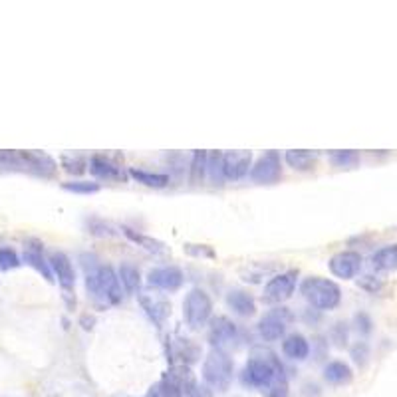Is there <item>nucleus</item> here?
Wrapping results in <instances>:
<instances>
[{
  "label": "nucleus",
  "mask_w": 397,
  "mask_h": 397,
  "mask_svg": "<svg viewBox=\"0 0 397 397\" xmlns=\"http://www.w3.org/2000/svg\"><path fill=\"white\" fill-rule=\"evenodd\" d=\"M241 381L244 386L261 389L266 397L288 396V379L284 374V367L272 352H264V350L254 352L244 364Z\"/></svg>",
  "instance_id": "obj_1"
},
{
  "label": "nucleus",
  "mask_w": 397,
  "mask_h": 397,
  "mask_svg": "<svg viewBox=\"0 0 397 397\" xmlns=\"http://www.w3.org/2000/svg\"><path fill=\"white\" fill-rule=\"evenodd\" d=\"M80 261L85 268V288L95 300L107 304H119L124 298L122 283L112 266L100 264L94 254H82Z\"/></svg>",
  "instance_id": "obj_2"
},
{
  "label": "nucleus",
  "mask_w": 397,
  "mask_h": 397,
  "mask_svg": "<svg viewBox=\"0 0 397 397\" xmlns=\"http://www.w3.org/2000/svg\"><path fill=\"white\" fill-rule=\"evenodd\" d=\"M300 294L318 310H334L342 302V290L334 280L322 276H308L300 284Z\"/></svg>",
  "instance_id": "obj_3"
},
{
  "label": "nucleus",
  "mask_w": 397,
  "mask_h": 397,
  "mask_svg": "<svg viewBox=\"0 0 397 397\" xmlns=\"http://www.w3.org/2000/svg\"><path fill=\"white\" fill-rule=\"evenodd\" d=\"M232 372H235L232 360L219 348H213L203 362V379L207 386L217 391L229 389L232 384Z\"/></svg>",
  "instance_id": "obj_4"
},
{
  "label": "nucleus",
  "mask_w": 397,
  "mask_h": 397,
  "mask_svg": "<svg viewBox=\"0 0 397 397\" xmlns=\"http://www.w3.org/2000/svg\"><path fill=\"white\" fill-rule=\"evenodd\" d=\"M211 314H213V300L209 294L201 288H193L183 302V316L189 328L191 330L203 328L211 320Z\"/></svg>",
  "instance_id": "obj_5"
},
{
  "label": "nucleus",
  "mask_w": 397,
  "mask_h": 397,
  "mask_svg": "<svg viewBox=\"0 0 397 397\" xmlns=\"http://www.w3.org/2000/svg\"><path fill=\"white\" fill-rule=\"evenodd\" d=\"M290 322H292V314H290L288 308H274V310H268L261 318L259 332H261V336L266 342H276V340H280L286 334Z\"/></svg>",
  "instance_id": "obj_6"
},
{
  "label": "nucleus",
  "mask_w": 397,
  "mask_h": 397,
  "mask_svg": "<svg viewBox=\"0 0 397 397\" xmlns=\"http://www.w3.org/2000/svg\"><path fill=\"white\" fill-rule=\"evenodd\" d=\"M296 280H298V272L288 271L283 274H276L274 278H271L264 292H262V300L266 304H280L286 302L296 290Z\"/></svg>",
  "instance_id": "obj_7"
},
{
  "label": "nucleus",
  "mask_w": 397,
  "mask_h": 397,
  "mask_svg": "<svg viewBox=\"0 0 397 397\" xmlns=\"http://www.w3.org/2000/svg\"><path fill=\"white\" fill-rule=\"evenodd\" d=\"M48 262H50L52 274H56L58 284H60V288L64 290V296L68 298L70 306H76V300H72L73 286H76V272H73L72 261L68 259V254H64V252L58 251L50 254Z\"/></svg>",
  "instance_id": "obj_8"
},
{
  "label": "nucleus",
  "mask_w": 397,
  "mask_h": 397,
  "mask_svg": "<svg viewBox=\"0 0 397 397\" xmlns=\"http://www.w3.org/2000/svg\"><path fill=\"white\" fill-rule=\"evenodd\" d=\"M280 177H283V161L278 151H266L264 155L259 157V161L251 169V179L261 185H271Z\"/></svg>",
  "instance_id": "obj_9"
},
{
  "label": "nucleus",
  "mask_w": 397,
  "mask_h": 397,
  "mask_svg": "<svg viewBox=\"0 0 397 397\" xmlns=\"http://www.w3.org/2000/svg\"><path fill=\"white\" fill-rule=\"evenodd\" d=\"M328 266H330V272L334 274L336 278L350 280V278H355L357 272L362 271V256H360V252L355 251L336 252L328 262Z\"/></svg>",
  "instance_id": "obj_10"
},
{
  "label": "nucleus",
  "mask_w": 397,
  "mask_h": 397,
  "mask_svg": "<svg viewBox=\"0 0 397 397\" xmlns=\"http://www.w3.org/2000/svg\"><path fill=\"white\" fill-rule=\"evenodd\" d=\"M251 163V151H227L223 153V175L229 181H239L249 173Z\"/></svg>",
  "instance_id": "obj_11"
},
{
  "label": "nucleus",
  "mask_w": 397,
  "mask_h": 397,
  "mask_svg": "<svg viewBox=\"0 0 397 397\" xmlns=\"http://www.w3.org/2000/svg\"><path fill=\"white\" fill-rule=\"evenodd\" d=\"M147 283L165 292H175L183 284V272L177 266H157L147 274Z\"/></svg>",
  "instance_id": "obj_12"
},
{
  "label": "nucleus",
  "mask_w": 397,
  "mask_h": 397,
  "mask_svg": "<svg viewBox=\"0 0 397 397\" xmlns=\"http://www.w3.org/2000/svg\"><path fill=\"white\" fill-rule=\"evenodd\" d=\"M20 157L22 169H30L42 177H50L56 171V161L42 151H20Z\"/></svg>",
  "instance_id": "obj_13"
},
{
  "label": "nucleus",
  "mask_w": 397,
  "mask_h": 397,
  "mask_svg": "<svg viewBox=\"0 0 397 397\" xmlns=\"http://www.w3.org/2000/svg\"><path fill=\"white\" fill-rule=\"evenodd\" d=\"M235 336H237V326H235V322L229 320L227 316H217V318L211 320L209 342L215 345V348H219L220 350V345L230 342Z\"/></svg>",
  "instance_id": "obj_14"
},
{
  "label": "nucleus",
  "mask_w": 397,
  "mask_h": 397,
  "mask_svg": "<svg viewBox=\"0 0 397 397\" xmlns=\"http://www.w3.org/2000/svg\"><path fill=\"white\" fill-rule=\"evenodd\" d=\"M167 355L173 366H189L198 357V348L189 340H175L167 344Z\"/></svg>",
  "instance_id": "obj_15"
},
{
  "label": "nucleus",
  "mask_w": 397,
  "mask_h": 397,
  "mask_svg": "<svg viewBox=\"0 0 397 397\" xmlns=\"http://www.w3.org/2000/svg\"><path fill=\"white\" fill-rule=\"evenodd\" d=\"M90 171L94 173L97 179H105V181H124L126 175L122 167L114 163L112 159L105 155H94L90 159Z\"/></svg>",
  "instance_id": "obj_16"
},
{
  "label": "nucleus",
  "mask_w": 397,
  "mask_h": 397,
  "mask_svg": "<svg viewBox=\"0 0 397 397\" xmlns=\"http://www.w3.org/2000/svg\"><path fill=\"white\" fill-rule=\"evenodd\" d=\"M24 261H26V264H30L32 268H36V271L40 272L48 283H54L50 262L44 259L42 249H40L38 242H32V244H28V247L24 249Z\"/></svg>",
  "instance_id": "obj_17"
},
{
  "label": "nucleus",
  "mask_w": 397,
  "mask_h": 397,
  "mask_svg": "<svg viewBox=\"0 0 397 397\" xmlns=\"http://www.w3.org/2000/svg\"><path fill=\"white\" fill-rule=\"evenodd\" d=\"M139 302L143 306V310L147 316L155 322L157 326H161L165 322V318L171 312V304L163 298H155V296H139Z\"/></svg>",
  "instance_id": "obj_18"
},
{
  "label": "nucleus",
  "mask_w": 397,
  "mask_h": 397,
  "mask_svg": "<svg viewBox=\"0 0 397 397\" xmlns=\"http://www.w3.org/2000/svg\"><path fill=\"white\" fill-rule=\"evenodd\" d=\"M227 304H229V308L232 312L239 314V316H244V318L256 312L254 298L249 292H244V290H230L229 296H227Z\"/></svg>",
  "instance_id": "obj_19"
},
{
  "label": "nucleus",
  "mask_w": 397,
  "mask_h": 397,
  "mask_svg": "<svg viewBox=\"0 0 397 397\" xmlns=\"http://www.w3.org/2000/svg\"><path fill=\"white\" fill-rule=\"evenodd\" d=\"M165 379L171 381L173 386H177L183 391V396H187L189 391L197 386V379L189 366H171V369L165 374Z\"/></svg>",
  "instance_id": "obj_20"
},
{
  "label": "nucleus",
  "mask_w": 397,
  "mask_h": 397,
  "mask_svg": "<svg viewBox=\"0 0 397 397\" xmlns=\"http://www.w3.org/2000/svg\"><path fill=\"white\" fill-rule=\"evenodd\" d=\"M283 352L290 360H306L310 354V344L302 334H290L288 338H284Z\"/></svg>",
  "instance_id": "obj_21"
},
{
  "label": "nucleus",
  "mask_w": 397,
  "mask_h": 397,
  "mask_svg": "<svg viewBox=\"0 0 397 397\" xmlns=\"http://www.w3.org/2000/svg\"><path fill=\"white\" fill-rule=\"evenodd\" d=\"M372 264H374L376 271H381V272L397 271V244H387V247H381L379 251L374 252Z\"/></svg>",
  "instance_id": "obj_22"
},
{
  "label": "nucleus",
  "mask_w": 397,
  "mask_h": 397,
  "mask_svg": "<svg viewBox=\"0 0 397 397\" xmlns=\"http://www.w3.org/2000/svg\"><path fill=\"white\" fill-rule=\"evenodd\" d=\"M286 163L294 169V171H312L316 161H318V153L312 151H302V149H292V151H286Z\"/></svg>",
  "instance_id": "obj_23"
},
{
  "label": "nucleus",
  "mask_w": 397,
  "mask_h": 397,
  "mask_svg": "<svg viewBox=\"0 0 397 397\" xmlns=\"http://www.w3.org/2000/svg\"><path fill=\"white\" fill-rule=\"evenodd\" d=\"M324 377L328 384H334V386H344V384H350L352 381V369L348 364L344 362H330L328 366L324 367Z\"/></svg>",
  "instance_id": "obj_24"
},
{
  "label": "nucleus",
  "mask_w": 397,
  "mask_h": 397,
  "mask_svg": "<svg viewBox=\"0 0 397 397\" xmlns=\"http://www.w3.org/2000/svg\"><path fill=\"white\" fill-rule=\"evenodd\" d=\"M124 235H126L129 241H134L137 247H141V249H146L147 252H151V254H165L167 252V247H165V242L157 241L153 237H147V235H141V232H136V230L131 229H124Z\"/></svg>",
  "instance_id": "obj_25"
},
{
  "label": "nucleus",
  "mask_w": 397,
  "mask_h": 397,
  "mask_svg": "<svg viewBox=\"0 0 397 397\" xmlns=\"http://www.w3.org/2000/svg\"><path fill=\"white\" fill-rule=\"evenodd\" d=\"M117 278H119V283H122V286L126 288L127 292H136L139 288V283H141L139 271H137L136 264H131V262H124L119 266V276Z\"/></svg>",
  "instance_id": "obj_26"
},
{
  "label": "nucleus",
  "mask_w": 397,
  "mask_h": 397,
  "mask_svg": "<svg viewBox=\"0 0 397 397\" xmlns=\"http://www.w3.org/2000/svg\"><path fill=\"white\" fill-rule=\"evenodd\" d=\"M129 175L136 179L137 183H143L147 187L161 189L169 183V175H163V173H149V171H143V169H129Z\"/></svg>",
  "instance_id": "obj_27"
},
{
  "label": "nucleus",
  "mask_w": 397,
  "mask_h": 397,
  "mask_svg": "<svg viewBox=\"0 0 397 397\" xmlns=\"http://www.w3.org/2000/svg\"><path fill=\"white\" fill-rule=\"evenodd\" d=\"M330 163L338 169H355L360 165L357 151H334L330 153Z\"/></svg>",
  "instance_id": "obj_28"
},
{
  "label": "nucleus",
  "mask_w": 397,
  "mask_h": 397,
  "mask_svg": "<svg viewBox=\"0 0 397 397\" xmlns=\"http://www.w3.org/2000/svg\"><path fill=\"white\" fill-rule=\"evenodd\" d=\"M146 397H183V391L163 377L147 389Z\"/></svg>",
  "instance_id": "obj_29"
},
{
  "label": "nucleus",
  "mask_w": 397,
  "mask_h": 397,
  "mask_svg": "<svg viewBox=\"0 0 397 397\" xmlns=\"http://www.w3.org/2000/svg\"><path fill=\"white\" fill-rule=\"evenodd\" d=\"M207 173V151H195L191 161V183L198 185Z\"/></svg>",
  "instance_id": "obj_30"
},
{
  "label": "nucleus",
  "mask_w": 397,
  "mask_h": 397,
  "mask_svg": "<svg viewBox=\"0 0 397 397\" xmlns=\"http://www.w3.org/2000/svg\"><path fill=\"white\" fill-rule=\"evenodd\" d=\"M207 173H209V179L215 185L225 179V175H223V153H219V151L207 153Z\"/></svg>",
  "instance_id": "obj_31"
},
{
  "label": "nucleus",
  "mask_w": 397,
  "mask_h": 397,
  "mask_svg": "<svg viewBox=\"0 0 397 397\" xmlns=\"http://www.w3.org/2000/svg\"><path fill=\"white\" fill-rule=\"evenodd\" d=\"M62 189L73 195H94L100 191V185L94 181H70V183H64Z\"/></svg>",
  "instance_id": "obj_32"
},
{
  "label": "nucleus",
  "mask_w": 397,
  "mask_h": 397,
  "mask_svg": "<svg viewBox=\"0 0 397 397\" xmlns=\"http://www.w3.org/2000/svg\"><path fill=\"white\" fill-rule=\"evenodd\" d=\"M62 167L68 171V173H73V175H82L85 171V159L80 155H64L62 157Z\"/></svg>",
  "instance_id": "obj_33"
},
{
  "label": "nucleus",
  "mask_w": 397,
  "mask_h": 397,
  "mask_svg": "<svg viewBox=\"0 0 397 397\" xmlns=\"http://www.w3.org/2000/svg\"><path fill=\"white\" fill-rule=\"evenodd\" d=\"M16 266H20L18 254L12 251V249H8V247H2L0 249V271H12Z\"/></svg>",
  "instance_id": "obj_34"
},
{
  "label": "nucleus",
  "mask_w": 397,
  "mask_h": 397,
  "mask_svg": "<svg viewBox=\"0 0 397 397\" xmlns=\"http://www.w3.org/2000/svg\"><path fill=\"white\" fill-rule=\"evenodd\" d=\"M183 251L187 252L189 256H197V259H215L217 252L211 249L209 244H185Z\"/></svg>",
  "instance_id": "obj_35"
},
{
  "label": "nucleus",
  "mask_w": 397,
  "mask_h": 397,
  "mask_svg": "<svg viewBox=\"0 0 397 397\" xmlns=\"http://www.w3.org/2000/svg\"><path fill=\"white\" fill-rule=\"evenodd\" d=\"M185 397H213V393H211L207 387L198 386V384H197V386L193 387V389H191V391H189Z\"/></svg>",
  "instance_id": "obj_36"
},
{
  "label": "nucleus",
  "mask_w": 397,
  "mask_h": 397,
  "mask_svg": "<svg viewBox=\"0 0 397 397\" xmlns=\"http://www.w3.org/2000/svg\"><path fill=\"white\" fill-rule=\"evenodd\" d=\"M82 324H84L85 330H90L92 324H94V318H88V316H82Z\"/></svg>",
  "instance_id": "obj_37"
}]
</instances>
